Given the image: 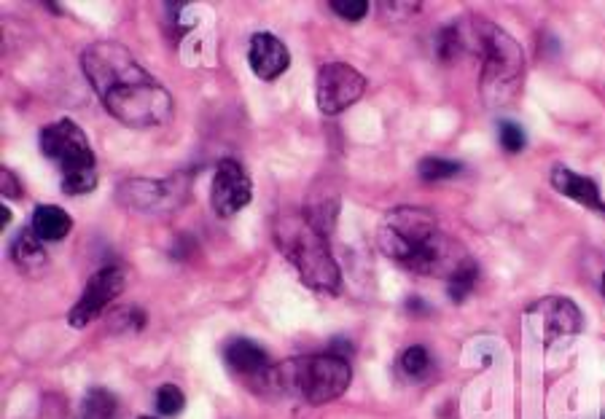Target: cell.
<instances>
[{
  "label": "cell",
  "instance_id": "cell-1",
  "mask_svg": "<svg viewBox=\"0 0 605 419\" xmlns=\"http://www.w3.org/2000/svg\"><path fill=\"white\" fill-rule=\"evenodd\" d=\"M81 68L105 105L124 127H162L173 113V97L140 65L127 46L97 41L81 54Z\"/></svg>",
  "mask_w": 605,
  "mask_h": 419
},
{
  "label": "cell",
  "instance_id": "cell-2",
  "mask_svg": "<svg viewBox=\"0 0 605 419\" xmlns=\"http://www.w3.org/2000/svg\"><path fill=\"white\" fill-rule=\"evenodd\" d=\"M353 379V368L347 358H339L334 352L326 355H310V358H288L269 368L264 387H272L277 393L296 395L302 401L320 406V403L337 401L347 393Z\"/></svg>",
  "mask_w": 605,
  "mask_h": 419
},
{
  "label": "cell",
  "instance_id": "cell-3",
  "mask_svg": "<svg viewBox=\"0 0 605 419\" xmlns=\"http://www.w3.org/2000/svg\"><path fill=\"white\" fill-rule=\"evenodd\" d=\"M277 245L286 258L296 266L302 283L315 293H334L342 285V274L329 253V242L307 218H286L275 229Z\"/></svg>",
  "mask_w": 605,
  "mask_h": 419
},
{
  "label": "cell",
  "instance_id": "cell-4",
  "mask_svg": "<svg viewBox=\"0 0 605 419\" xmlns=\"http://www.w3.org/2000/svg\"><path fill=\"white\" fill-rule=\"evenodd\" d=\"M476 49L482 52V95L490 105H506L517 97L525 76V54L506 30L476 22Z\"/></svg>",
  "mask_w": 605,
  "mask_h": 419
},
{
  "label": "cell",
  "instance_id": "cell-5",
  "mask_svg": "<svg viewBox=\"0 0 605 419\" xmlns=\"http://www.w3.org/2000/svg\"><path fill=\"white\" fill-rule=\"evenodd\" d=\"M436 234H439L436 215L428 213L425 207L401 205L385 215L377 240H380L385 256L409 269L417 258L423 256V250L436 240Z\"/></svg>",
  "mask_w": 605,
  "mask_h": 419
},
{
  "label": "cell",
  "instance_id": "cell-6",
  "mask_svg": "<svg viewBox=\"0 0 605 419\" xmlns=\"http://www.w3.org/2000/svg\"><path fill=\"white\" fill-rule=\"evenodd\" d=\"M41 151L62 170V175L95 167V151L89 148L84 129L76 121L60 119L41 132Z\"/></svg>",
  "mask_w": 605,
  "mask_h": 419
},
{
  "label": "cell",
  "instance_id": "cell-7",
  "mask_svg": "<svg viewBox=\"0 0 605 419\" xmlns=\"http://www.w3.org/2000/svg\"><path fill=\"white\" fill-rule=\"evenodd\" d=\"M366 92V78L345 62H329L318 70V86H315V97H318L320 113L326 116H337L355 105Z\"/></svg>",
  "mask_w": 605,
  "mask_h": 419
},
{
  "label": "cell",
  "instance_id": "cell-8",
  "mask_svg": "<svg viewBox=\"0 0 605 419\" xmlns=\"http://www.w3.org/2000/svg\"><path fill=\"white\" fill-rule=\"evenodd\" d=\"M124 291V274L116 266H103L100 272L89 277L87 288L81 293V299L76 301V307L70 309L68 323L73 328H87L92 320L103 315L105 307L111 301L119 299V293Z\"/></svg>",
  "mask_w": 605,
  "mask_h": 419
},
{
  "label": "cell",
  "instance_id": "cell-9",
  "mask_svg": "<svg viewBox=\"0 0 605 419\" xmlns=\"http://www.w3.org/2000/svg\"><path fill=\"white\" fill-rule=\"evenodd\" d=\"M253 197V186L251 178L245 175L240 164L234 159H224L218 162L216 178H213V191H210V202H213V210H216L218 218H232L248 207Z\"/></svg>",
  "mask_w": 605,
  "mask_h": 419
},
{
  "label": "cell",
  "instance_id": "cell-10",
  "mask_svg": "<svg viewBox=\"0 0 605 419\" xmlns=\"http://www.w3.org/2000/svg\"><path fill=\"white\" fill-rule=\"evenodd\" d=\"M536 312H541V325H544V336L549 344L573 339L584 328L581 309L565 296H546L536 304Z\"/></svg>",
  "mask_w": 605,
  "mask_h": 419
},
{
  "label": "cell",
  "instance_id": "cell-11",
  "mask_svg": "<svg viewBox=\"0 0 605 419\" xmlns=\"http://www.w3.org/2000/svg\"><path fill=\"white\" fill-rule=\"evenodd\" d=\"M248 62L256 78L261 81H275L283 76L291 65V54H288L286 43L275 38L272 33H256L251 38V49H248Z\"/></svg>",
  "mask_w": 605,
  "mask_h": 419
},
{
  "label": "cell",
  "instance_id": "cell-12",
  "mask_svg": "<svg viewBox=\"0 0 605 419\" xmlns=\"http://www.w3.org/2000/svg\"><path fill=\"white\" fill-rule=\"evenodd\" d=\"M224 360L237 377H245V382H259L261 387H264V379H267L269 368H272L267 352L251 339H242V336L229 339L224 344Z\"/></svg>",
  "mask_w": 605,
  "mask_h": 419
},
{
  "label": "cell",
  "instance_id": "cell-13",
  "mask_svg": "<svg viewBox=\"0 0 605 419\" xmlns=\"http://www.w3.org/2000/svg\"><path fill=\"white\" fill-rule=\"evenodd\" d=\"M552 186H554V191H557V194L573 199V202H579L581 207H587V210L597 213L600 218H605V202L600 199L597 183L592 178L568 170V167H554V170H552Z\"/></svg>",
  "mask_w": 605,
  "mask_h": 419
},
{
  "label": "cell",
  "instance_id": "cell-14",
  "mask_svg": "<svg viewBox=\"0 0 605 419\" xmlns=\"http://www.w3.org/2000/svg\"><path fill=\"white\" fill-rule=\"evenodd\" d=\"M119 199L135 210H156V207H167L170 189L159 180H130L119 189Z\"/></svg>",
  "mask_w": 605,
  "mask_h": 419
},
{
  "label": "cell",
  "instance_id": "cell-15",
  "mask_svg": "<svg viewBox=\"0 0 605 419\" xmlns=\"http://www.w3.org/2000/svg\"><path fill=\"white\" fill-rule=\"evenodd\" d=\"M30 229L44 242H60L65 240L70 234V229H73V218L57 205H38L35 207Z\"/></svg>",
  "mask_w": 605,
  "mask_h": 419
},
{
  "label": "cell",
  "instance_id": "cell-16",
  "mask_svg": "<svg viewBox=\"0 0 605 419\" xmlns=\"http://www.w3.org/2000/svg\"><path fill=\"white\" fill-rule=\"evenodd\" d=\"M9 256L22 272H38V269H44L46 264L44 240H41L33 229H22L17 237L11 240Z\"/></svg>",
  "mask_w": 605,
  "mask_h": 419
},
{
  "label": "cell",
  "instance_id": "cell-17",
  "mask_svg": "<svg viewBox=\"0 0 605 419\" xmlns=\"http://www.w3.org/2000/svg\"><path fill=\"white\" fill-rule=\"evenodd\" d=\"M476 280H479V266H476L474 258H468L466 264L460 266L458 272L452 274L450 280H447V288H450V299L455 301V304L466 301L468 296H471V291H474Z\"/></svg>",
  "mask_w": 605,
  "mask_h": 419
},
{
  "label": "cell",
  "instance_id": "cell-18",
  "mask_svg": "<svg viewBox=\"0 0 605 419\" xmlns=\"http://www.w3.org/2000/svg\"><path fill=\"white\" fill-rule=\"evenodd\" d=\"M463 170V164L452 162V159H441V156H425L423 162L417 164V172L425 183H436V180H450Z\"/></svg>",
  "mask_w": 605,
  "mask_h": 419
},
{
  "label": "cell",
  "instance_id": "cell-19",
  "mask_svg": "<svg viewBox=\"0 0 605 419\" xmlns=\"http://www.w3.org/2000/svg\"><path fill=\"white\" fill-rule=\"evenodd\" d=\"M113 414H116V398L103 387L89 390L84 401V419H113Z\"/></svg>",
  "mask_w": 605,
  "mask_h": 419
},
{
  "label": "cell",
  "instance_id": "cell-20",
  "mask_svg": "<svg viewBox=\"0 0 605 419\" xmlns=\"http://www.w3.org/2000/svg\"><path fill=\"white\" fill-rule=\"evenodd\" d=\"M95 189H97V167L62 175V194H68V197H81V194H89V191Z\"/></svg>",
  "mask_w": 605,
  "mask_h": 419
},
{
  "label": "cell",
  "instance_id": "cell-21",
  "mask_svg": "<svg viewBox=\"0 0 605 419\" xmlns=\"http://www.w3.org/2000/svg\"><path fill=\"white\" fill-rule=\"evenodd\" d=\"M183 406H186V395H183L181 387L175 385H162L156 390V411L162 417H175L181 414Z\"/></svg>",
  "mask_w": 605,
  "mask_h": 419
},
{
  "label": "cell",
  "instance_id": "cell-22",
  "mask_svg": "<svg viewBox=\"0 0 605 419\" xmlns=\"http://www.w3.org/2000/svg\"><path fill=\"white\" fill-rule=\"evenodd\" d=\"M498 135H501L503 151H509V154H519L525 148V132L514 121H501L498 124Z\"/></svg>",
  "mask_w": 605,
  "mask_h": 419
},
{
  "label": "cell",
  "instance_id": "cell-23",
  "mask_svg": "<svg viewBox=\"0 0 605 419\" xmlns=\"http://www.w3.org/2000/svg\"><path fill=\"white\" fill-rule=\"evenodd\" d=\"M329 9L337 14V17L347 19V22H358L369 14V3L366 0H331Z\"/></svg>",
  "mask_w": 605,
  "mask_h": 419
},
{
  "label": "cell",
  "instance_id": "cell-24",
  "mask_svg": "<svg viewBox=\"0 0 605 419\" xmlns=\"http://www.w3.org/2000/svg\"><path fill=\"white\" fill-rule=\"evenodd\" d=\"M401 368L407 371L409 377H420V374H425V368H428V350L420 347V344L404 350V355H401Z\"/></svg>",
  "mask_w": 605,
  "mask_h": 419
},
{
  "label": "cell",
  "instance_id": "cell-25",
  "mask_svg": "<svg viewBox=\"0 0 605 419\" xmlns=\"http://www.w3.org/2000/svg\"><path fill=\"white\" fill-rule=\"evenodd\" d=\"M113 320L119 323L113 331H140L146 325V315L138 307H124L119 312H113Z\"/></svg>",
  "mask_w": 605,
  "mask_h": 419
},
{
  "label": "cell",
  "instance_id": "cell-26",
  "mask_svg": "<svg viewBox=\"0 0 605 419\" xmlns=\"http://www.w3.org/2000/svg\"><path fill=\"white\" fill-rule=\"evenodd\" d=\"M0 191H3V197H9V199L22 197V189H19L17 175H14L11 170H0Z\"/></svg>",
  "mask_w": 605,
  "mask_h": 419
},
{
  "label": "cell",
  "instance_id": "cell-27",
  "mask_svg": "<svg viewBox=\"0 0 605 419\" xmlns=\"http://www.w3.org/2000/svg\"><path fill=\"white\" fill-rule=\"evenodd\" d=\"M331 352L339 355V358H347V355L353 352V344L345 342V339H334V344H331Z\"/></svg>",
  "mask_w": 605,
  "mask_h": 419
},
{
  "label": "cell",
  "instance_id": "cell-28",
  "mask_svg": "<svg viewBox=\"0 0 605 419\" xmlns=\"http://www.w3.org/2000/svg\"><path fill=\"white\" fill-rule=\"evenodd\" d=\"M9 221H11V210L3 205L0 207V226H9Z\"/></svg>",
  "mask_w": 605,
  "mask_h": 419
},
{
  "label": "cell",
  "instance_id": "cell-29",
  "mask_svg": "<svg viewBox=\"0 0 605 419\" xmlns=\"http://www.w3.org/2000/svg\"><path fill=\"white\" fill-rule=\"evenodd\" d=\"M603 296H605V277H603Z\"/></svg>",
  "mask_w": 605,
  "mask_h": 419
},
{
  "label": "cell",
  "instance_id": "cell-30",
  "mask_svg": "<svg viewBox=\"0 0 605 419\" xmlns=\"http://www.w3.org/2000/svg\"><path fill=\"white\" fill-rule=\"evenodd\" d=\"M140 419H154V417H140Z\"/></svg>",
  "mask_w": 605,
  "mask_h": 419
}]
</instances>
